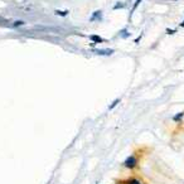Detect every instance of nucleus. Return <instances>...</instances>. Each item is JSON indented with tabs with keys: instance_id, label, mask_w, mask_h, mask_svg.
<instances>
[{
	"instance_id": "nucleus-1",
	"label": "nucleus",
	"mask_w": 184,
	"mask_h": 184,
	"mask_svg": "<svg viewBox=\"0 0 184 184\" xmlns=\"http://www.w3.org/2000/svg\"><path fill=\"white\" fill-rule=\"evenodd\" d=\"M136 164H137V159L135 158V157H133V155H131V157H129V158L126 159V160L124 161V165L126 166V168H129V169L135 168V166H136Z\"/></svg>"
},
{
	"instance_id": "nucleus-2",
	"label": "nucleus",
	"mask_w": 184,
	"mask_h": 184,
	"mask_svg": "<svg viewBox=\"0 0 184 184\" xmlns=\"http://www.w3.org/2000/svg\"><path fill=\"white\" fill-rule=\"evenodd\" d=\"M93 52L100 55H111L114 53V49H95Z\"/></svg>"
},
{
	"instance_id": "nucleus-3",
	"label": "nucleus",
	"mask_w": 184,
	"mask_h": 184,
	"mask_svg": "<svg viewBox=\"0 0 184 184\" xmlns=\"http://www.w3.org/2000/svg\"><path fill=\"white\" fill-rule=\"evenodd\" d=\"M102 19V12L101 10H97V12H95L92 14V16L90 18V20L91 22H95V20H101Z\"/></svg>"
},
{
	"instance_id": "nucleus-4",
	"label": "nucleus",
	"mask_w": 184,
	"mask_h": 184,
	"mask_svg": "<svg viewBox=\"0 0 184 184\" xmlns=\"http://www.w3.org/2000/svg\"><path fill=\"white\" fill-rule=\"evenodd\" d=\"M90 38H91V40H93V42H95V43H101V42H102V38H101V37H97V36H91Z\"/></svg>"
},
{
	"instance_id": "nucleus-5",
	"label": "nucleus",
	"mask_w": 184,
	"mask_h": 184,
	"mask_svg": "<svg viewBox=\"0 0 184 184\" xmlns=\"http://www.w3.org/2000/svg\"><path fill=\"white\" fill-rule=\"evenodd\" d=\"M183 116H184V112H180V114H178V115H175L173 119H174V121H180Z\"/></svg>"
},
{
	"instance_id": "nucleus-6",
	"label": "nucleus",
	"mask_w": 184,
	"mask_h": 184,
	"mask_svg": "<svg viewBox=\"0 0 184 184\" xmlns=\"http://www.w3.org/2000/svg\"><path fill=\"white\" fill-rule=\"evenodd\" d=\"M140 3H141V0H136V1L134 3V6H133V10H131V13H134L135 10H136V8L139 6V4H140Z\"/></svg>"
},
{
	"instance_id": "nucleus-7",
	"label": "nucleus",
	"mask_w": 184,
	"mask_h": 184,
	"mask_svg": "<svg viewBox=\"0 0 184 184\" xmlns=\"http://www.w3.org/2000/svg\"><path fill=\"white\" fill-rule=\"evenodd\" d=\"M119 102H120V100H119V98H117V100H115V101L112 102V105H111V106L109 107V109H110V110H111V109H114V107H115V106H116V105H117V103H119Z\"/></svg>"
},
{
	"instance_id": "nucleus-8",
	"label": "nucleus",
	"mask_w": 184,
	"mask_h": 184,
	"mask_svg": "<svg viewBox=\"0 0 184 184\" xmlns=\"http://www.w3.org/2000/svg\"><path fill=\"white\" fill-rule=\"evenodd\" d=\"M127 184H141L139 180H136V179H131V180H129L127 182Z\"/></svg>"
},
{
	"instance_id": "nucleus-9",
	"label": "nucleus",
	"mask_w": 184,
	"mask_h": 184,
	"mask_svg": "<svg viewBox=\"0 0 184 184\" xmlns=\"http://www.w3.org/2000/svg\"><path fill=\"white\" fill-rule=\"evenodd\" d=\"M124 4H122V3H117V4L115 5V6H114V9H119V8H124Z\"/></svg>"
},
{
	"instance_id": "nucleus-10",
	"label": "nucleus",
	"mask_w": 184,
	"mask_h": 184,
	"mask_svg": "<svg viewBox=\"0 0 184 184\" xmlns=\"http://www.w3.org/2000/svg\"><path fill=\"white\" fill-rule=\"evenodd\" d=\"M55 13H57V14H61L62 16H64L66 14H67V12H58V10H57V12H55Z\"/></svg>"
},
{
	"instance_id": "nucleus-11",
	"label": "nucleus",
	"mask_w": 184,
	"mask_h": 184,
	"mask_svg": "<svg viewBox=\"0 0 184 184\" xmlns=\"http://www.w3.org/2000/svg\"><path fill=\"white\" fill-rule=\"evenodd\" d=\"M180 25H182V27H184V22H183V23H182V24H180Z\"/></svg>"
}]
</instances>
